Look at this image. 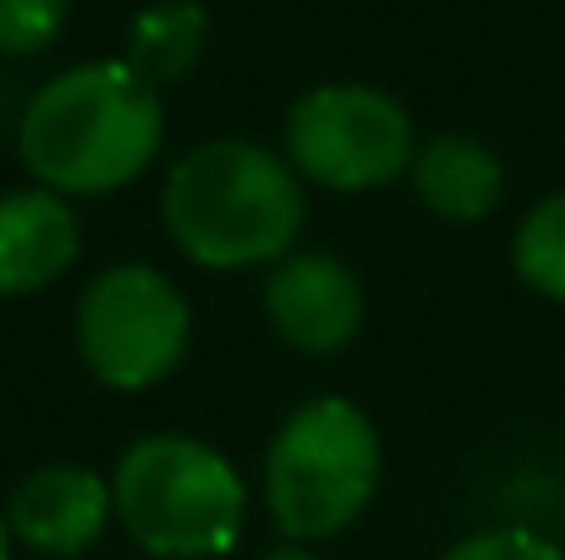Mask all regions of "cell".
<instances>
[{"label":"cell","instance_id":"8fae6325","mask_svg":"<svg viewBox=\"0 0 565 560\" xmlns=\"http://www.w3.org/2000/svg\"><path fill=\"white\" fill-rule=\"evenodd\" d=\"M209 50V11L203 0H149L132 22H127V50L121 61L149 83V88H171L182 83Z\"/></svg>","mask_w":565,"mask_h":560},{"label":"cell","instance_id":"30bf717a","mask_svg":"<svg viewBox=\"0 0 565 560\" xmlns=\"http://www.w3.org/2000/svg\"><path fill=\"white\" fill-rule=\"evenodd\" d=\"M406 182H412V198L434 220H445V225H478L505 198V166H500V155L483 138L434 133V138L417 144Z\"/></svg>","mask_w":565,"mask_h":560},{"label":"cell","instance_id":"ba28073f","mask_svg":"<svg viewBox=\"0 0 565 560\" xmlns=\"http://www.w3.org/2000/svg\"><path fill=\"white\" fill-rule=\"evenodd\" d=\"M116 517L110 500V478H99L94 467L77 462H50L33 467L28 478H17L11 500H6V528L22 550L55 560L88 556L105 539V522Z\"/></svg>","mask_w":565,"mask_h":560},{"label":"cell","instance_id":"9c48e42d","mask_svg":"<svg viewBox=\"0 0 565 560\" xmlns=\"http://www.w3.org/2000/svg\"><path fill=\"white\" fill-rule=\"evenodd\" d=\"M83 253L77 209L50 187L0 192V297H33L55 286Z\"/></svg>","mask_w":565,"mask_h":560},{"label":"cell","instance_id":"8992f818","mask_svg":"<svg viewBox=\"0 0 565 560\" xmlns=\"http://www.w3.org/2000/svg\"><path fill=\"white\" fill-rule=\"evenodd\" d=\"M406 105L379 83H319L286 110V160L324 192H379L412 171Z\"/></svg>","mask_w":565,"mask_h":560},{"label":"cell","instance_id":"52a82bcc","mask_svg":"<svg viewBox=\"0 0 565 560\" xmlns=\"http://www.w3.org/2000/svg\"><path fill=\"white\" fill-rule=\"evenodd\" d=\"M363 281L324 247H297L264 275V319L302 358H335L363 330Z\"/></svg>","mask_w":565,"mask_h":560},{"label":"cell","instance_id":"6da1fadb","mask_svg":"<svg viewBox=\"0 0 565 560\" xmlns=\"http://www.w3.org/2000/svg\"><path fill=\"white\" fill-rule=\"evenodd\" d=\"M166 144V99L127 61H83L55 72L17 116V160L33 187L61 198H105L138 182Z\"/></svg>","mask_w":565,"mask_h":560},{"label":"cell","instance_id":"3957f363","mask_svg":"<svg viewBox=\"0 0 565 560\" xmlns=\"http://www.w3.org/2000/svg\"><path fill=\"white\" fill-rule=\"evenodd\" d=\"M116 522L149 560H220L247 522V484L198 434H143L110 473Z\"/></svg>","mask_w":565,"mask_h":560},{"label":"cell","instance_id":"5bb4252c","mask_svg":"<svg viewBox=\"0 0 565 560\" xmlns=\"http://www.w3.org/2000/svg\"><path fill=\"white\" fill-rule=\"evenodd\" d=\"M439 560H565V550L533 528H483L456 539Z\"/></svg>","mask_w":565,"mask_h":560},{"label":"cell","instance_id":"4fadbf2b","mask_svg":"<svg viewBox=\"0 0 565 560\" xmlns=\"http://www.w3.org/2000/svg\"><path fill=\"white\" fill-rule=\"evenodd\" d=\"M72 17V0H0V55L28 61L44 55Z\"/></svg>","mask_w":565,"mask_h":560},{"label":"cell","instance_id":"2e32d148","mask_svg":"<svg viewBox=\"0 0 565 560\" xmlns=\"http://www.w3.org/2000/svg\"><path fill=\"white\" fill-rule=\"evenodd\" d=\"M11 545H17V539H11V528H6V511H0V560H11Z\"/></svg>","mask_w":565,"mask_h":560},{"label":"cell","instance_id":"7a4b0ae2","mask_svg":"<svg viewBox=\"0 0 565 560\" xmlns=\"http://www.w3.org/2000/svg\"><path fill=\"white\" fill-rule=\"evenodd\" d=\"M166 236L198 270H275L308 225V182L253 138H209L160 187Z\"/></svg>","mask_w":565,"mask_h":560},{"label":"cell","instance_id":"5b68a950","mask_svg":"<svg viewBox=\"0 0 565 560\" xmlns=\"http://www.w3.org/2000/svg\"><path fill=\"white\" fill-rule=\"evenodd\" d=\"M192 308L182 286L132 258L99 270L77 297V352L105 390H149L182 369Z\"/></svg>","mask_w":565,"mask_h":560},{"label":"cell","instance_id":"277c9868","mask_svg":"<svg viewBox=\"0 0 565 560\" xmlns=\"http://www.w3.org/2000/svg\"><path fill=\"white\" fill-rule=\"evenodd\" d=\"M379 429L347 395L302 401L264 451V506L286 545H324L347 533L379 489Z\"/></svg>","mask_w":565,"mask_h":560},{"label":"cell","instance_id":"7c38bea8","mask_svg":"<svg viewBox=\"0 0 565 560\" xmlns=\"http://www.w3.org/2000/svg\"><path fill=\"white\" fill-rule=\"evenodd\" d=\"M511 270L539 297L565 303V192H550L544 203H533L522 214V225L511 236Z\"/></svg>","mask_w":565,"mask_h":560},{"label":"cell","instance_id":"9a60e30c","mask_svg":"<svg viewBox=\"0 0 565 560\" xmlns=\"http://www.w3.org/2000/svg\"><path fill=\"white\" fill-rule=\"evenodd\" d=\"M264 560H324V556H313L308 545H280V550H269Z\"/></svg>","mask_w":565,"mask_h":560}]
</instances>
